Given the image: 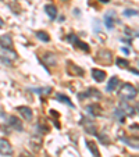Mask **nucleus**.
Listing matches in <instances>:
<instances>
[{
    "label": "nucleus",
    "instance_id": "f257e3e1",
    "mask_svg": "<svg viewBox=\"0 0 139 157\" xmlns=\"http://www.w3.org/2000/svg\"><path fill=\"white\" fill-rule=\"evenodd\" d=\"M136 95H138V90H136V88L132 83H124L121 90H120V96H121V99L124 101L132 100V99L136 98Z\"/></svg>",
    "mask_w": 139,
    "mask_h": 157
},
{
    "label": "nucleus",
    "instance_id": "f03ea898",
    "mask_svg": "<svg viewBox=\"0 0 139 157\" xmlns=\"http://www.w3.org/2000/svg\"><path fill=\"white\" fill-rule=\"evenodd\" d=\"M13 153V147L10 145V142L6 138H2L0 139V154L2 156H10Z\"/></svg>",
    "mask_w": 139,
    "mask_h": 157
},
{
    "label": "nucleus",
    "instance_id": "7ed1b4c3",
    "mask_svg": "<svg viewBox=\"0 0 139 157\" xmlns=\"http://www.w3.org/2000/svg\"><path fill=\"white\" fill-rule=\"evenodd\" d=\"M0 57L4 60L6 63H11L14 60H17V53L15 52H11V49H3L0 52Z\"/></svg>",
    "mask_w": 139,
    "mask_h": 157
},
{
    "label": "nucleus",
    "instance_id": "20e7f679",
    "mask_svg": "<svg viewBox=\"0 0 139 157\" xmlns=\"http://www.w3.org/2000/svg\"><path fill=\"white\" fill-rule=\"evenodd\" d=\"M67 39H68V40H70V42H72V43L75 44V48H79V49H82L83 52H89V50H91V49H89V44H86L85 42L79 40V39H78L75 35H70Z\"/></svg>",
    "mask_w": 139,
    "mask_h": 157
},
{
    "label": "nucleus",
    "instance_id": "39448f33",
    "mask_svg": "<svg viewBox=\"0 0 139 157\" xmlns=\"http://www.w3.org/2000/svg\"><path fill=\"white\" fill-rule=\"evenodd\" d=\"M42 143H43L42 136H38V135H33V136L29 139V146H31V149H32L35 153L42 149Z\"/></svg>",
    "mask_w": 139,
    "mask_h": 157
},
{
    "label": "nucleus",
    "instance_id": "423d86ee",
    "mask_svg": "<svg viewBox=\"0 0 139 157\" xmlns=\"http://www.w3.org/2000/svg\"><path fill=\"white\" fill-rule=\"evenodd\" d=\"M9 124L11 128H14L15 131H22L24 129V127H22V121H21L18 117L15 116H10L9 117Z\"/></svg>",
    "mask_w": 139,
    "mask_h": 157
},
{
    "label": "nucleus",
    "instance_id": "0eeeda50",
    "mask_svg": "<svg viewBox=\"0 0 139 157\" xmlns=\"http://www.w3.org/2000/svg\"><path fill=\"white\" fill-rule=\"evenodd\" d=\"M98 56H102L100 59L98 57V61L104 63V64H110L113 60V54H111V52H109V50H100L98 53Z\"/></svg>",
    "mask_w": 139,
    "mask_h": 157
},
{
    "label": "nucleus",
    "instance_id": "6e6552de",
    "mask_svg": "<svg viewBox=\"0 0 139 157\" xmlns=\"http://www.w3.org/2000/svg\"><path fill=\"white\" fill-rule=\"evenodd\" d=\"M92 78L96 81V82H103L106 79V72L103 70H98V68H93L92 70Z\"/></svg>",
    "mask_w": 139,
    "mask_h": 157
},
{
    "label": "nucleus",
    "instance_id": "1a4fd4ad",
    "mask_svg": "<svg viewBox=\"0 0 139 157\" xmlns=\"http://www.w3.org/2000/svg\"><path fill=\"white\" fill-rule=\"evenodd\" d=\"M0 46L3 49H11V46H13V39H11V36L10 35H2L0 36Z\"/></svg>",
    "mask_w": 139,
    "mask_h": 157
},
{
    "label": "nucleus",
    "instance_id": "9d476101",
    "mask_svg": "<svg viewBox=\"0 0 139 157\" xmlns=\"http://www.w3.org/2000/svg\"><path fill=\"white\" fill-rule=\"evenodd\" d=\"M114 17L115 14L114 13H107L106 15H104V25H106V28L109 31H111L113 28H114Z\"/></svg>",
    "mask_w": 139,
    "mask_h": 157
},
{
    "label": "nucleus",
    "instance_id": "9b49d317",
    "mask_svg": "<svg viewBox=\"0 0 139 157\" xmlns=\"http://www.w3.org/2000/svg\"><path fill=\"white\" fill-rule=\"evenodd\" d=\"M43 61L48 67H53V65H56L57 60H56V56H54L53 53H44L43 54Z\"/></svg>",
    "mask_w": 139,
    "mask_h": 157
},
{
    "label": "nucleus",
    "instance_id": "f8f14e48",
    "mask_svg": "<svg viewBox=\"0 0 139 157\" xmlns=\"http://www.w3.org/2000/svg\"><path fill=\"white\" fill-rule=\"evenodd\" d=\"M44 13H46V14L49 15V18H52V20H54V18L57 17V9L53 4H46V6H44Z\"/></svg>",
    "mask_w": 139,
    "mask_h": 157
},
{
    "label": "nucleus",
    "instance_id": "ddd939ff",
    "mask_svg": "<svg viewBox=\"0 0 139 157\" xmlns=\"http://www.w3.org/2000/svg\"><path fill=\"white\" fill-rule=\"evenodd\" d=\"M18 111H20V114L24 117L25 120H31V118H32V110H31L29 107H27V106L18 107Z\"/></svg>",
    "mask_w": 139,
    "mask_h": 157
},
{
    "label": "nucleus",
    "instance_id": "4468645a",
    "mask_svg": "<svg viewBox=\"0 0 139 157\" xmlns=\"http://www.w3.org/2000/svg\"><path fill=\"white\" fill-rule=\"evenodd\" d=\"M120 85V79L117 77H111V79L109 81V85H107V90L109 92H114L115 89L118 88Z\"/></svg>",
    "mask_w": 139,
    "mask_h": 157
},
{
    "label": "nucleus",
    "instance_id": "2eb2a0df",
    "mask_svg": "<svg viewBox=\"0 0 139 157\" xmlns=\"http://www.w3.org/2000/svg\"><path fill=\"white\" fill-rule=\"evenodd\" d=\"M86 110H88V113L91 114V116H93V117L100 116V111H102V109H100V106H99V104H91V106H89Z\"/></svg>",
    "mask_w": 139,
    "mask_h": 157
},
{
    "label": "nucleus",
    "instance_id": "dca6fc26",
    "mask_svg": "<svg viewBox=\"0 0 139 157\" xmlns=\"http://www.w3.org/2000/svg\"><path fill=\"white\" fill-rule=\"evenodd\" d=\"M86 145H88V149L91 150V153L93 154V156H95V157H100V153H99L98 145H96L95 142H91V140H88V142H86Z\"/></svg>",
    "mask_w": 139,
    "mask_h": 157
},
{
    "label": "nucleus",
    "instance_id": "f3484780",
    "mask_svg": "<svg viewBox=\"0 0 139 157\" xmlns=\"http://www.w3.org/2000/svg\"><path fill=\"white\" fill-rule=\"evenodd\" d=\"M85 96H89V98H96V99L102 98V95L98 92V90H96L95 88H89L88 90H86L85 95H79V98H85Z\"/></svg>",
    "mask_w": 139,
    "mask_h": 157
},
{
    "label": "nucleus",
    "instance_id": "a211bd4d",
    "mask_svg": "<svg viewBox=\"0 0 139 157\" xmlns=\"http://www.w3.org/2000/svg\"><path fill=\"white\" fill-rule=\"evenodd\" d=\"M56 99H57V100H60L61 103L68 104L70 107H75V106H74V103H72V101L70 100V98H68V96H65V95H63V93H57V95H56Z\"/></svg>",
    "mask_w": 139,
    "mask_h": 157
},
{
    "label": "nucleus",
    "instance_id": "6ab92c4d",
    "mask_svg": "<svg viewBox=\"0 0 139 157\" xmlns=\"http://www.w3.org/2000/svg\"><path fill=\"white\" fill-rule=\"evenodd\" d=\"M31 90L35 92V93H38V95H41V96H46L52 92V88L46 86V88H36V89H31Z\"/></svg>",
    "mask_w": 139,
    "mask_h": 157
},
{
    "label": "nucleus",
    "instance_id": "aec40b11",
    "mask_svg": "<svg viewBox=\"0 0 139 157\" xmlns=\"http://www.w3.org/2000/svg\"><path fill=\"white\" fill-rule=\"evenodd\" d=\"M35 35H36V38H38L39 40H42V42H49V40H50V36H49L48 32H43V31H38Z\"/></svg>",
    "mask_w": 139,
    "mask_h": 157
},
{
    "label": "nucleus",
    "instance_id": "412c9836",
    "mask_svg": "<svg viewBox=\"0 0 139 157\" xmlns=\"http://www.w3.org/2000/svg\"><path fill=\"white\" fill-rule=\"evenodd\" d=\"M120 107H121L122 113H125V114H127V116H133V114H135V111H133V109H132V107L127 106V104H125V103H121V104H120Z\"/></svg>",
    "mask_w": 139,
    "mask_h": 157
},
{
    "label": "nucleus",
    "instance_id": "4be33fe9",
    "mask_svg": "<svg viewBox=\"0 0 139 157\" xmlns=\"http://www.w3.org/2000/svg\"><path fill=\"white\" fill-rule=\"evenodd\" d=\"M70 65H71V68H74V71H71L70 74H72V75H83V70L82 68H79V67H77V65L71 64V63H70Z\"/></svg>",
    "mask_w": 139,
    "mask_h": 157
},
{
    "label": "nucleus",
    "instance_id": "5701e85b",
    "mask_svg": "<svg viewBox=\"0 0 139 157\" xmlns=\"http://www.w3.org/2000/svg\"><path fill=\"white\" fill-rule=\"evenodd\" d=\"M117 65H118L120 68H127L128 65H129V63L127 61V60H124V59H117Z\"/></svg>",
    "mask_w": 139,
    "mask_h": 157
},
{
    "label": "nucleus",
    "instance_id": "b1692460",
    "mask_svg": "<svg viewBox=\"0 0 139 157\" xmlns=\"http://www.w3.org/2000/svg\"><path fill=\"white\" fill-rule=\"evenodd\" d=\"M124 15L125 17H135V15H138V11L136 10H125Z\"/></svg>",
    "mask_w": 139,
    "mask_h": 157
},
{
    "label": "nucleus",
    "instance_id": "393cba45",
    "mask_svg": "<svg viewBox=\"0 0 139 157\" xmlns=\"http://www.w3.org/2000/svg\"><path fill=\"white\" fill-rule=\"evenodd\" d=\"M125 33H127V36H129V38H133V36H138L136 35V31H132L131 28H125Z\"/></svg>",
    "mask_w": 139,
    "mask_h": 157
},
{
    "label": "nucleus",
    "instance_id": "a878e982",
    "mask_svg": "<svg viewBox=\"0 0 139 157\" xmlns=\"http://www.w3.org/2000/svg\"><path fill=\"white\" fill-rule=\"evenodd\" d=\"M20 157H33L29 151H21L20 153Z\"/></svg>",
    "mask_w": 139,
    "mask_h": 157
},
{
    "label": "nucleus",
    "instance_id": "bb28decb",
    "mask_svg": "<svg viewBox=\"0 0 139 157\" xmlns=\"http://www.w3.org/2000/svg\"><path fill=\"white\" fill-rule=\"evenodd\" d=\"M121 50H122V52H124V53H125V54H128V53H129V50H128V49H127V48H122V49H121Z\"/></svg>",
    "mask_w": 139,
    "mask_h": 157
},
{
    "label": "nucleus",
    "instance_id": "cd10ccee",
    "mask_svg": "<svg viewBox=\"0 0 139 157\" xmlns=\"http://www.w3.org/2000/svg\"><path fill=\"white\" fill-rule=\"evenodd\" d=\"M3 25H4V24H3V20L0 18V28H3Z\"/></svg>",
    "mask_w": 139,
    "mask_h": 157
},
{
    "label": "nucleus",
    "instance_id": "c85d7f7f",
    "mask_svg": "<svg viewBox=\"0 0 139 157\" xmlns=\"http://www.w3.org/2000/svg\"><path fill=\"white\" fill-rule=\"evenodd\" d=\"M100 2H102V3H109L110 0H100Z\"/></svg>",
    "mask_w": 139,
    "mask_h": 157
}]
</instances>
